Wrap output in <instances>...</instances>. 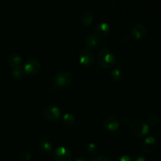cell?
<instances>
[{
    "label": "cell",
    "instance_id": "24",
    "mask_svg": "<svg viewBox=\"0 0 161 161\" xmlns=\"http://www.w3.org/2000/svg\"><path fill=\"white\" fill-rule=\"evenodd\" d=\"M74 161H90L89 159L87 157H86L85 156H78L75 158Z\"/></svg>",
    "mask_w": 161,
    "mask_h": 161
},
{
    "label": "cell",
    "instance_id": "20",
    "mask_svg": "<svg viewBox=\"0 0 161 161\" xmlns=\"http://www.w3.org/2000/svg\"><path fill=\"white\" fill-rule=\"evenodd\" d=\"M160 122V119L157 116H151L148 119V123L152 127H157Z\"/></svg>",
    "mask_w": 161,
    "mask_h": 161
},
{
    "label": "cell",
    "instance_id": "23",
    "mask_svg": "<svg viewBox=\"0 0 161 161\" xmlns=\"http://www.w3.org/2000/svg\"><path fill=\"white\" fill-rule=\"evenodd\" d=\"M117 161H135V160H134L132 157H129V156L124 155L119 157V158L117 160Z\"/></svg>",
    "mask_w": 161,
    "mask_h": 161
},
{
    "label": "cell",
    "instance_id": "8",
    "mask_svg": "<svg viewBox=\"0 0 161 161\" xmlns=\"http://www.w3.org/2000/svg\"><path fill=\"white\" fill-rule=\"evenodd\" d=\"M119 120L113 116H107L102 122L103 127L108 131H116L119 127Z\"/></svg>",
    "mask_w": 161,
    "mask_h": 161
},
{
    "label": "cell",
    "instance_id": "21",
    "mask_svg": "<svg viewBox=\"0 0 161 161\" xmlns=\"http://www.w3.org/2000/svg\"><path fill=\"white\" fill-rule=\"evenodd\" d=\"M31 158V154L29 152H25L20 155V161H29Z\"/></svg>",
    "mask_w": 161,
    "mask_h": 161
},
{
    "label": "cell",
    "instance_id": "9",
    "mask_svg": "<svg viewBox=\"0 0 161 161\" xmlns=\"http://www.w3.org/2000/svg\"><path fill=\"white\" fill-rule=\"evenodd\" d=\"M102 38L99 37L95 33H91L85 39L86 46L90 49H95L102 43Z\"/></svg>",
    "mask_w": 161,
    "mask_h": 161
},
{
    "label": "cell",
    "instance_id": "7",
    "mask_svg": "<svg viewBox=\"0 0 161 161\" xmlns=\"http://www.w3.org/2000/svg\"><path fill=\"white\" fill-rule=\"evenodd\" d=\"M79 61L85 67H91L94 64V58L93 53L88 50H82L79 53Z\"/></svg>",
    "mask_w": 161,
    "mask_h": 161
},
{
    "label": "cell",
    "instance_id": "13",
    "mask_svg": "<svg viewBox=\"0 0 161 161\" xmlns=\"http://www.w3.org/2000/svg\"><path fill=\"white\" fill-rule=\"evenodd\" d=\"M110 31V26L108 24L105 23V22H101L97 26L95 27V34L100 38H105L108 36V34Z\"/></svg>",
    "mask_w": 161,
    "mask_h": 161
},
{
    "label": "cell",
    "instance_id": "2",
    "mask_svg": "<svg viewBox=\"0 0 161 161\" xmlns=\"http://www.w3.org/2000/svg\"><path fill=\"white\" fill-rule=\"evenodd\" d=\"M130 133L136 138H143L149 132V126L142 119H135L129 127Z\"/></svg>",
    "mask_w": 161,
    "mask_h": 161
},
{
    "label": "cell",
    "instance_id": "15",
    "mask_svg": "<svg viewBox=\"0 0 161 161\" xmlns=\"http://www.w3.org/2000/svg\"><path fill=\"white\" fill-rule=\"evenodd\" d=\"M110 78L112 79V80L116 83H119L124 78V74H123L122 71L119 69H114L111 71L110 72Z\"/></svg>",
    "mask_w": 161,
    "mask_h": 161
},
{
    "label": "cell",
    "instance_id": "17",
    "mask_svg": "<svg viewBox=\"0 0 161 161\" xmlns=\"http://www.w3.org/2000/svg\"><path fill=\"white\" fill-rule=\"evenodd\" d=\"M62 121L65 125L72 126L75 124V116L71 113H65L62 117Z\"/></svg>",
    "mask_w": 161,
    "mask_h": 161
},
{
    "label": "cell",
    "instance_id": "19",
    "mask_svg": "<svg viewBox=\"0 0 161 161\" xmlns=\"http://www.w3.org/2000/svg\"><path fill=\"white\" fill-rule=\"evenodd\" d=\"M86 150H87L88 153L91 155H96L97 152V147L94 143H90L87 146H86Z\"/></svg>",
    "mask_w": 161,
    "mask_h": 161
},
{
    "label": "cell",
    "instance_id": "22",
    "mask_svg": "<svg viewBox=\"0 0 161 161\" xmlns=\"http://www.w3.org/2000/svg\"><path fill=\"white\" fill-rule=\"evenodd\" d=\"M93 161H110V160H108V157H106L105 156L100 155V156H97V157H96L95 158H94Z\"/></svg>",
    "mask_w": 161,
    "mask_h": 161
},
{
    "label": "cell",
    "instance_id": "16",
    "mask_svg": "<svg viewBox=\"0 0 161 161\" xmlns=\"http://www.w3.org/2000/svg\"><path fill=\"white\" fill-rule=\"evenodd\" d=\"M39 147L40 150L43 153H49L53 149L51 142L47 140H41L39 142Z\"/></svg>",
    "mask_w": 161,
    "mask_h": 161
},
{
    "label": "cell",
    "instance_id": "10",
    "mask_svg": "<svg viewBox=\"0 0 161 161\" xmlns=\"http://www.w3.org/2000/svg\"><path fill=\"white\" fill-rule=\"evenodd\" d=\"M157 147V139L153 136H149L143 141L142 148L144 152L147 153H152Z\"/></svg>",
    "mask_w": 161,
    "mask_h": 161
},
{
    "label": "cell",
    "instance_id": "11",
    "mask_svg": "<svg viewBox=\"0 0 161 161\" xmlns=\"http://www.w3.org/2000/svg\"><path fill=\"white\" fill-rule=\"evenodd\" d=\"M146 28L143 24H136L131 29V36L135 39H142L146 36Z\"/></svg>",
    "mask_w": 161,
    "mask_h": 161
},
{
    "label": "cell",
    "instance_id": "3",
    "mask_svg": "<svg viewBox=\"0 0 161 161\" xmlns=\"http://www.w3.org/2000/svg\"><path fill=\"white\" fill-rule=\"evenodd\" d=\"M72 80V74L66 70L58 72L54 77V83L60 88H65L69 86Z\"/></svg>",
    "mask_w": 161,
    "mask_h": 161
},
{
    "label": "cell",
    "instance_id": "18",
    "mask_svg": "<svg viewBox=\"0 0 161 161\" xmlns=\"http://www.w3.org/2000/svg\"><path fill=\"white\" fill-rule=\"evenodd\" d=\"M13 76L16 79H21L23 78L24 75H25V71L24 69H22L21 68L20 69H13Z\"/></svg>",
    "mask_w": 161,
    "mask_h": 161
},
{
    "label": "cell",
    "instance_id": "6",
    "mask_svg": "<svg viewBox=\"0 0 161 161\" xmlns=\"http://www.w3.org/2000/svg\"><path fill=\"white\" fill-rule=\"evenodd\" d=\"M41 64L39 61L36 59H30L25 63L24 71L25 73L29 75H35L40 71Z\"/></svg>",
    "mask_w": 161,
    "mask_h": 161
},
{
    "label": "cell",
    "instance_id": "5",
    "mask_svg": "<svg viewBox=\"0 0 161 161\" xmlns=\"http://www.w3.org/2000/svg\"><path fill=\"white\" fill-rule=\"evenodd\" d=\"M72 158V152L64 146L57 148L53 153V159L55 161H71Z\"/></svg>",
    "mask_w": 161,
    "mask_h": 161
},
{
    "label": "cell",
    "instance_id": "14",
    "mask_svg": "<svg viewBox=\"0 0 161 161\" xmlns=\"http://www.w3.org/2000/svg\"><path fill=\"white\" fill-rule=\"evenodd\" d=\"M80 23L83 25V26H90L91 24L93 23V20H94V15L90 11H86V12H83V14L80 16Z\"/></svg>",
    "mask_w": 161,
    "mask_h": 161
},
{
    "label": "cell",
    "instance_id": "26",
    "mask_svg": "<svg viewBox=\"0 0 161 161\" xmlns=\"http://www.w3.org/2000/svg\"><path fill=\"white\" fill-rule=\"evenodd\" d=\"M135 161H146V159L143 156H138V157L135 158Z\"/></svg>",
    "mask_w": 161,
    "mask_h": 161
},
{
    "label": "cell",
    "instance_id": "4",
    "mask_svg": "<svg viewBox=\"0 0 161 161\" xmlns=\"http://www.w3.org/2000/svg\"><path fill=\"white\" fill-rule=\"evenodd\" d=\"M42 116L46 120L49 121V122H57L58 120H59L60 117H61V110L58 107L50 105L44 108Z\"/></svg>",
    "mask_w": 161,
    "mask_h": 161
},
{
    "label": "cell",
    "instance_id": "1",
    "mask_svg": "<svg viewBox=\"0 0 161 161\" xmlns=\"http://www.w3.org/2000/svg\"><path fill=\"white\" fill-rule=\"evenodd\" d=\"M97 63L104 69H110L116 63L114 53L108 49H102L98 52L97 56Z\"/></svg>",
    "mask_w": 161,
    "mask_h": 161
},
{
    "label": "cell",
    "instance_id": "12",
    "mask_svg": "<svg viewBox=\"0 0 161 161\" xmlns=\"http://www.w3.org/2000/svg\"><path fill=\"white\" fill-rule=\"evenodd\" d=\"M8 63L13 69H20L22 64H23V58H21L20 55L17 54V53H12L9 57Z\"/></svg>",
    "mask_w": 161,
    "mask_h": 161
},
{
    "label": "cell",
    "instance_id": "25",
    "mask_svg": "<svg viewBox=\"0 0 161 161\" xmlns=\"http://www.w3.org/2000/svg\"><path fill=\"white\" fill-rule=\"evenodd\" d=\"M130 122V119L128 117H123L121 120L119 121V124H123V125H127Z\"/></svg>",
    "mask_w": 161,
    "mask_h": 161
}]
</instances>
